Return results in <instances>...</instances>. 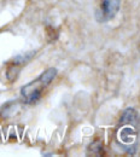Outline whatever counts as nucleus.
I'll return each instance as SVG.
<instances>
[{
    "instance_id": "f03ea898",
    "label": "nucleus",
    "mask_w": 140,
    "mask_h": 157,
    "mask_svg": "<svg viewBox=\"0 0 140 157\" xmlns=\"http://www.w3.org/2000/svg\"><path fill=\"white\" fill-rule=\"evenodd\" d=\"M121 0H103L96 10V20L99 23H105L114 20L120 11Z\"/></svg>"
},
{
    "instance_id": "7ed1b4c3",
    "label": "nucleus",
    "mask_w": 140,
    "mask_h": 157,
    "mask_svg": "<svg viewBox=\"0 0 140 157\" xmlns=\"http://www.w3.org/2000/svg\"><path fill=\"white\" fill-rule=\"evenodd\" d=\"M119 141L126 146H132L135 144L137 140V132L133 126H122V128L119 129L117 133Z\"/></svg>"
},
{
    "instance_id": "20e7f679",
    "label": "nucleus",
    "mask_w": 140,
    "mask_h": 157,
    "mask_svg": "<svg viewBox=\"0 0 140 157\" xmlns=\"http://www.w3.org/2000/svg\"><path fill=\"white\" fill-rule=\"evenodd\" d=\"M138 120H139V116H138L137 110L133 109V108H128L123 111V114L120 118V122L121 126H133V127H135L137 123H138Z\"/></svg>"
},
{
    "instance_id": "f257e3e1",
    "label": "nucleus",
    "mask_w": 140,
    "mask_h": 157,
    "mask_svg": "<svg viewBox=\"0 0 140 157\" xmlns=\"http://www.w3.org/2000/svg\"><path fill=\"white\" fill-rule=\"evenodd\" d=\"M57 76V69L56 68H48L46 69L38 78L34 81L27 83L21 88L22 98L25 103H35L40 99L44 90L50 86V83L53 81V78Z\"/></svg>"
}]
</instances>
